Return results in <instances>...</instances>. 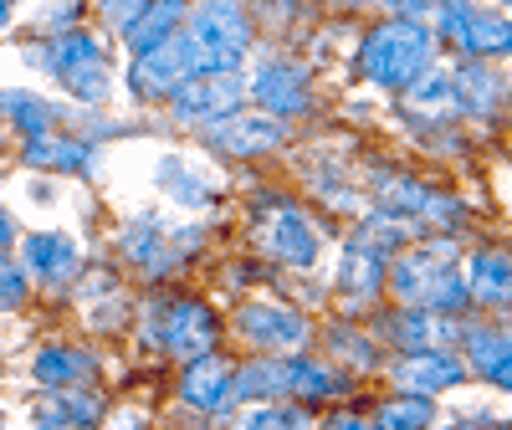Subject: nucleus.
I'll list each match as a JSON object with an SVG mask.
<instances>
[{
	"mask_svg": "<svg viewBox=\"0 0 512 430\" xmlns=\"http://www.w3.org/2000/svg\"><path fill=\"white\" fill-rule=\"evenodd\" d=\"M26 272L36 282H47V287H67L82 272L77 241L67 231H36V236H26Z\"/></svg>",
	"mask_w": 512,
	"mask_h": 430,
	"instance_id": "nucleus-14",
	"label": "nucleus"
},
{
	"mask_svg": "<svg viewBox=\"0 0 512 430\" xmlns=\"http://www.w3.org/2000/svg\"><path fill=\"white\" fill-rule=\"evenodd\" d=\"M395 384L405 395H420V400H431V395H441V390H456V384L466 379V369H461V359L456 354H441V349H425V354H405V359H395Z\"/></svg>",
	"mask_w": 512,
	"mask_h": 430,
	"instance_id": "nucleus-13",
	"label": "nucleus"
},
{
	"mask_svg": "<svg viewBox=\"0 0 512 430\" xmlns=\"http://www.w3.org/2000/svg\"><path fill=\"white\" fill-rule=\"evenodd\" d=\"M236 333L277 359V354H297L308 343V318L292 308H277V303H246L236 313Z\"/></svg>",
	"mask_w": 512,
	"mask_h": 430,
	"instance_id": "nucleus-10",
	"label": "nucleus"
},
{
	"mask_svg": "<svg viewBox=\"0 0 512 430\" xmlns=\"http://www.w3.org/2000/svg\"><path fill=\"white\" fill-rule=\"evenodd\" d=\"M41 62H47L52 77L62 82L72 98H82V103H103L108 88H113L108 52H103V41H98L93 31H62Z\"/></svg>",
	"mask_w": 512,
	"mask_h": 430,
	"instance_id": "nucleus-3",
	"label": "nucleus"
},
{
	"mask_svg": "<svg viewBox=\"0 0 512 430\" xmlns=\"http://www.w3.org/2000/svg\"><path fill=\"white\" fill-rule=\"evenodd\" d=\"M118 251H123L139 272H149V277L175 272V262H180V251L154 231V221H134V226H128V231L118 236Z\"/></svg>",
	"mask_w": 512,
	"mask_h": 430,
	"instance_id": "nucleus-18",
	"label": "nucleus"
},
{
	"mask_svg": "<svg viewBox=\"0 0 512 430\" xmlns=\"http://www.w3.org/2000/svg\"><path fill=\"white\" fill-rule=\"evenodd\" d=\"M466 292L487 308L512 303V256L507 251H477L472 256V277H466Z\"/></svg>",
	"mask_w": 512,
	"mask_h": 430,
	"instance_id": "nucleus-23",
	"label": "nucleus"
},
{
	"mask_svg": "<svg viewBox=\"0 0 512 430\" xmlns=\"http://www.w3.org/2000/svg\"><path fill=\"white\" fill-rule=\"evenodd\" d=\"M390 287L405 308H420V313H461L466 308V277L456 272V246L451 241H436V246H420V251H405L400 262L390 267Z\"/></svg>",
	"mask_w": 512,
	"mask_h": 430,
	"instance_id": "nucleus-1",
	"label": "nucleus"
},
{
	"mask_svg": "<svg viewBox=\"0 0 512 430\" xmlns=\"http://www.w3.org/2000/svg\"><path fill=\"white\" fill-rule=\"evenodd\" d=\"M103 420V400L93 390H62L52 405L36 410V430H93Z\"/></svg>",
	"mask_w": 512,
	"mask_h": 430,
	"instance_id": "nucleus-24",
	"label": "nucleus"
},
{
	"mask_svg": "<svg viewBox=\"0 0 512 430\" xmlns=\"http://www.w3.org/2000/svg\"><path fill=\"white\" fill-rule=\"evenodd\" d=\"M384 333H390L395 343H405L410 354H425V349H441L446 338V323L436 313H420V308H405L395 318H384Z\"/></svg>",
	"mask_w": 512,
	"mask_h": 430,
	"instance_id": "nucleus-26",
	"label": "nucleus"
},
{
	"mask_svg": "<svg viewBox=\"0 0 512 430\" xmlns=\"http://www.w3.org/2000/svg\"><path fill=\"white\" fill-rule=\"evenodd\" d=\"M231 430H308V415L297 405H256V410L236 415Z\"/></svg>",
	"mask_w": 512,
	"mask_h": 430,
	"instance_id": "nucleus-31",
	"label": "nucleus"
},
{
	"mask_svg": "<svg viewBox=\"0 0 512 430\" xmlns=\"http://www.w3.org/2000/svg\"><path fill=\"white\" fill-rule=\"evenodd\" d=\"M390 251H379V246H369L364 236H354L349 241V251H344V262H338V287H344L354 303H369V297L384 287V277H390V262H384Z\"/></svg>",
	"mask_w": 512,
	"mask_h": 430,
	"instance_id": "nucleus-16",
	"label": "nucleus"
},
{
	"mask_svg": "<svg viewBox=\"0 0 512 430\" xmlns=\"http://www.w3.org/2000/svg\"><path fill=\"white\" fill-rule=\"evenodd\" d=\"M21 159H26V169H72V175H82L93 164V149L67 134H41V139H26Z\"/></svg>",
	"mask_w": 512,
	"mask_h": 430,
	"instance_id": "nucleus-25",
	"label": "nucleus"
},
{
	"mask_svg": "<svg viewBox=\"0 0 512 430\" xmlns=\"http://www.w3.org/2000/svg\"><path fill=\"white\" fill-rule=\"evenodd\" d=\"M185 36L200 47L205 77H226L251 47V16L241 6H200L195 16H185Z\"/></svg>",
	"mask_w": 512,
	"mask_h": 430,
	"instance_id": "nucleus-4",
	"label": "nucleus"
},
{
	"mask_svg": "<svg viewBox=\"0 0 512 430\" xmlns=\"http://www.w3.org/2000/svg\"><path fill=\"white\" fill-rule=\"evenodd\" d=\"M195 77H205L200 47L180 31V36H169L164 47L134 57V67H128V88H134L139 98H175L185 82H195Z\"/></svg>",
	"mask_w": 512,
	"mask_h": 430,
	"instance_id": "nucleus-5",
	"label": "nucleus"
},
{
	"mask_svg": "<svg viewBox=\"0 0 512 430\" xmlns=\"http://www.w3.org/2000/svg\"><path fill=\"white\" fill-rule=\"evenodd\" d=\"M216 313H210V303H195V297H185V303H169V318H164V349H175L185 364L190 359H205L210 349H216Z\"/></svg>",
	"mask_w": 512,
	"mask_h": 430,
	"instance_id": "nucleus-11",
	"label": "nucleus"
},
{
	"mask_svg": "<svg viewBox=\"0 0 512 430\" xmlns=\"http://www.w3.org/2000/svg\"><path fill=\"white\" fill-rule=\"evenodd\" d=\"M287 369H292V395L297 400H328V395H338L344 390V379H333L323 364H313V359H287Z\"/></svg>",
	"mask_w": 512,
	"mask_h": 430,
	"instance_id": "nucleus-30",
	"label": "nucleus"
},
{
	"mask_svg": "<svg viewBox=\"0 0 512 430\" xmlns=\"http://www.w3.org/2000/svg\"><path fill=\"white\" fill-rule=\"evenodd\" d=\"M262 246L287 267H313L318 262V231L297 205L262 200Z\"/></svg>",
	"mask_w": 512,
	"mask_h": 430,
	"instance_id": "nucleus-8",
	"label": "nucleus"
},
{
	"mask_svg": "<svg viewBox=\"0 0 512 430\" xmlns=\"http://www.w3.org/2000/svg\"><path fill=\"white\" fill-rule=\"evenodd\" d=\"M0 26H11V6H0Z\"/></svg>",
	"mask_w": 512,
	"mask_h": 430,
	"instance_id": "nucleus-40",
	"label": "nucleus"
},
{
	"mask_svg": "<svg viewBox=\"0 0 512 430\" xmlns=\"http://www.w3.org/2000/svg\"><path fill=\"white\" fill-rule=\"evenodd\" d=\"M108 430H149V420H144V415H139V410H118V415H113V425H108Z\"/></svg>",
	"mask_w": 512,
	"mask_h": 430,
	"instance_id": "nucleus-36",
	"label": "nucleus"
},
{
	"mask_svg": "<svg viewBox=\"0 0 512 430\" xmlns=\"http://www.w3.org/2000/svg\"><path fill=\"white\" fill-rule=\"evenodd\" d=\"M26 303V272L11 262L6 251H0V313L6 308H21Z\"/></svg>",
	"mask_w": 512,
	"mask_h": 430,
	"instance_id": "nucleus-34",
	"label": "nucleus"
},
{
	"mask_svg": "<svg viewBox=\"0 0 512 430\" xmlns=\"http://www.w3.org/2000/svg\"><path fill=\"white\" fill-rule=\"evenodd\" d=\"M328 430H379V425L374 420H359V415H333Z\"/></svg>",
	"mask_w": 512,
	"mask_h": 430,
	"instance_id": "nucleus-37",
	"label": "nucleus"
},
{
	"mask_svg": "<svg viewBox=\"0 0 512 430\" xmlns=\"http://www.w3.org/2000/svg\"><path fill=\"white\" fill-rule=\"evenodd\" d=\"M159 185H164V190H175L185 205H195V200H210V190H205L195 175H180V159H164V169H159Z\"/></svg>",
	"mask_w": 512,
	"mask_h": 430,
	"instance_id": "nucleus-33",
	"label": "nucleus"
},
{
	"mask_svg": "<svg viewBox=\"0 0 512 430\" xmlns=\"http://www.w3.org/2000/svg\"><path fill=\"white\" fill-rule=\"evenodd\" d=\"M205 139L216 144L221 154H267V149H277L287 139V128L277 118H267V113H236V118H226L216 128H205Z\"/></svg>",
	"mask_w": 512,
	"mask_h": 430,
	"instance_id": "nucleus-15",
	"label": "nucleus"
},
{
	"mask_svg": "<svg viewBox=\"0 0 512 430\" xmlns=\"http://www.w3.org/2000/svg\"><path fill=\"white\" fill-rule=\"evenodd\" d=\"M410 108H420V113H456L461 108V98H456V82L441 72V77H425L420 88H410Z\"/></svg>",
	"mask_w": 512,
	"mask_h": 430,
	"instance_id": "nucleus-32",
	"label": "nucleus"
},
{
	"mask_svg": "<svg viewBox=\"0 0 512 430\" xmlns=\"http://www.w3.org/2000/svg\"><path fill=\"white\" fill-rule=\"evenodd\" d=\"M185 31V6H139V16L128 21V31H123V41L134 47V57H144V52H154V47H164L169 36H180Z\"/></svg>",
	"mask_w": 512,
	"mask_h": 430,
	"instance_id": "nucleus-22",
	"label": "nucleus"
},
{
	"mask_svg": "<svg viewBox=\"0 0 512 430\" xmlns=\"http://www.w3.org/2000/svg\"><path fill=\"white\" fill-rule=\"evenodd\" d=\"M379 200H384V215H415V221H425V226H456L461 221V205L451 200V195H436V190H425V185H415V180H379Z\"/></svg>",
	"mask_w": 512,
	"mask_h": 430,
	"instance_id": "nucleus-12",
	"label": "nucleus"
},
{
	"mask_svg": "<svg viewBox=\"0 0 512 430\" xmlns=\"http://www.w3.org/2000/svg\"><path fill=\"white\" fill-rule=\"evenodd\" d=\"M246 103V82L241 72H226V77H195L185 82V88L169 98V108H175L180 123H195V128H216L226 118H236Z\"/></svg>",
	"mask_w": 512,
	"mask_h": 430,
	"instance_id": "nucleus-7",
	"label": "nucleus"
},
{
	"mask_svg": "<svg viewBox=\"0 0 512 430\" xmlns=\"http://www.w3.org/2000/svg\"><path fill=\"white\" fill-rule=\"evenodd\" d=\"M277 395H292V369H287V359H256V364H246V369H236L231 374V400H262V405H272Z\"/></svg>",
	"mask_w": 512,
	"mask_h": 430,
	"instance_id": "nucleus-19",
	"label": "nucleus"
},
{
	"mask_svg": "<svg viewBox=\"0 0 512 430\" xmlns=\"http://www.w3.org/2000/svg\"><path fill=\"white\" fill-rule=\"evenodd\" d=\"M246 93L262 103V113L267 118H292V113H303L308 103H313V93H308V72L297 67L292 57H267L262 67H256V77L246 82Z\"/></svg>",
	"mask_w": 512,
	"mask_h": 430,
	"instance_id": "nucleus-9",
	"label": "nucleus"
},
{
	"mask_svg": "<svg viewBox=\"0 0 512 430\" xmlns=\"http://www.w3.org/2000/svg\"><path fill=\"white\" fill-rule=\"evenodd\" d=\"M0 108H6L11 113V123L21 128V134L26 139H41V134H52V108L47 103H41L36 93H0Z\"/></svg>",
	"mask_w": 512,
	"mask_h": 430,
	"instance_id": "nucleus-28",
	"label": "nucleus"
},
{
	"mask_svg": "<svg viewBox=\"0 0 512 430\" xmlns=\"http://www.w3.org/2000/svg\"><path fill=\"white\" fill-rule=\"evenodd\" d=\"M451 82H456V98H461V108L487 113V118L497 113V103H502V77H497L492 67H477V62H472V67H461Z\"/></svg>",
	"mask_w": 512,
	"mask_h": 430,
	"instance_id": "nucleus-27",
	"label": "nucleus"
},
{
	"mask_svg": "<svg viewBox=\"0 0 512 430\" xmlns=\"http://www.w3.org/2000/svg\"><path fill=\"white\" fill-rule=\"evenodd\" d=\"M497 430H512V425H497Z\"/></svg>",
	"mask_w": 512,
	"mask_h": 430,
	"instance_id": "nucleus-42",
	"label": "nucleus"
},
{
	"mask_svg": "<svg viewBox=\"0 0 512 430\" xmlns=\"http://www.w3.org/2000/svg\"><path fill=\"white\" fill-rule=\"evenodd\" d=\"M431 420H436V405L431 400H420V395H400V400H390L379 410V430H431Z\"/></svg>",
	"mask_w": 512,
	"mask_h": 430,
	"instance_id": "nucleus-29",
	"label": "nucleus"
},
{
	"mask_svg": "<svg viewBox=\"0 0 512 430\" xmlns=\"http://www.w3.org/2000/svg\"><path fill=\"white\" fill-rule=\"evenodd\" d=\"M11 236H16V226H11V215L0 210V246H11Z\"/></svg>",
	"mask_w": 512,
	"mask_h": 430,
	"instance_id": "nucleus-38",
	"label": "nucleus"
},
{
	"mask_svg": "<svg viewBox=\"0 0 512 430\" xmlns=\"http://www.w3.org/2000/svg\"><path fill=\"white\" fill-rule=\"evenodd\" d=\"M451 430H482V420H461V425H451Z\"/></svg>",
	"mask_w": 512,
	"mask_h": 430,
	"instance_id": "nucleus-39",
	"label": "nucleus"
},
{
	"mask_svg": "<svg viewBox=\"0 0 512 430\" xmlns=\"http://www.w3.org/2000/svg\"><path fill=\"white\" fill-rule=\"evenodd\" d=\"M98 369V359L88 349H41L31 359V379L47 384V390H72V384H88Z\"/></svg>",
	"mask_w": 512,
	"mask_h": 430,
	"instance_id": "nucleus-20",
	"label": "nucleus"
},
{
	"mask_svg": "<svg viewBox=\"0 0 512 430\" xmlns=\"http://www.w3.org/2000/svg\"><path fill=\"white\" fill-rule=\"evenodd\" d=\"M436 36L466 57H512V21L477 6H446L436 16Z\"/></svg>",
	"mask_w": 512,
	"mask_h": 430,
	"instance_id": "nucleus-6",
	"label": "nucleus"
},
{
	"mask_svg": "<svg viewBox=\"0 0 512 430\" xmlns=\"http://www.w3.org/2000/svg\"><path fill=\"white\" fill-rule=\"evenodd\" d=\"M425 62H431V31L410 16L379 21L359 47V72L374 88H410L425 72Z\"/></svg>",
	"mask_w": 512,
	"mask_h": 430,
	"instance_id": "nucleus-2",
	"label": "nucleus"
},
{
	"mask_svg": "<svg viewBox=\"0 0 512 430\" xmlns=\"http://www.w3.org/2000/svg\"><path fill=\"white\" fill-rule=\"evenodd\" d=\"M328 343L338 354H344L349 364H359V369H374V343H364V338H349V328H333L328 333Z\"/></svg>",
	"mask_w": 512,
	"mask_h": 430,
	"instance_id": "nucleus-35",
	"label": "nucleus"
},
{
	"mask_svg": "<svg viewBox=\"0 0 512 430\" xmlns=\"http://www.w3.org/2000/svg\"><path fill=\"white\" fill-rule=\"evenodd\" d=\"M0 430H6V415H0Z\"/></svg>",
	"mask_w": 512,
	"mask_h": 430,
	"instance_id": "nucleus-41",
	"label": "nucleus"
},
{
	"mask_svg": "<svg viewBox=\"0 0 512 430\" xmlns=\"http://www.w3.org/2000/svg\"><path fill=\"white\" fill-rule=\"evenodd\" d=\"M180 395H185V405H195V410H226V405H231V369H226L216 354L190 359V364H185V379H180Z\"/></svg>",
	"mask_w": 512,
	"mask_h": 430,
	"instance_id": "nucleus-17",
	"label": "nucleus"
},
{
	"mask_svg": "<svg viewBox=\"0 0 512 430\" xmlns=\"http://www.w3.org/2000/svg\"><path fill=\"white\" fill-rule=\"evenodd\" d=\"M466 359H472V369H482L497 390L512 395V333L472 328V333H466Z\"/></svg>",
	"mask_w": 512,
	"mask_h": 430,
	"instance_id": "nucleus-21",
	"label": "nucleus"
}]
</instances>
